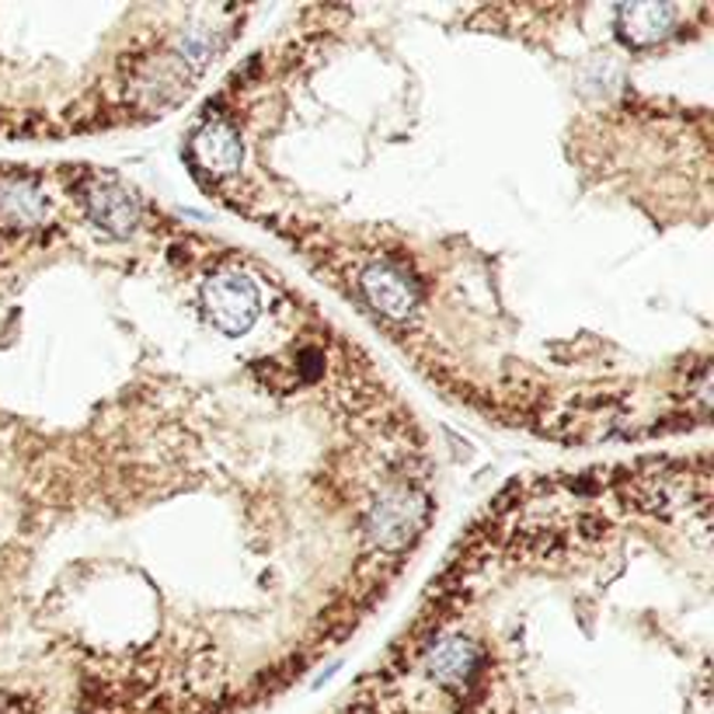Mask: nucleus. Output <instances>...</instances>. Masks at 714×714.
I'll return each instance as SVG.
<instances>
[{"label": "nucleus", "instance_id": "f257e3e1", "mask_svg": "<svg viewBox=\"0 0 714 714\" xmlns=\"http://www.w3.org/2000/svg\"><path fill=\"white\" fill-rule=\"evenodd\" d=\"M429 520V499L418 492V488L397 484L391 492H384L366 512V537L373 547L381 551H401L408 547L418 530Z\"/></svg>", "mask_w": 714, "mask_h": 714}, {"label": "nucleus", "instance_id": "423d86ee", "mask_svg": "<svg viewBox=\"0 0 714 714\" xmlns=\"http://www.w3.org/2000/svg\"><path fill=\"white\" fill-rule=\"evenodd\" d=\"M84 210L111 237H129L140 223V203L116 182H92L84 189Z\"/></svg>", "mask_w": 714, "mask_h": 714}, {"label": "nucleus", "instance_id": "9b49d317", "mask_svg": "<svg viewBox=\"0 0 714 714\" xmlns=\"http://www.w3.org/2000/svg\"><path fill=\"white\" fill-rule=\"evenodd\" d=\"M300 370H303V381H318V373L324 370V355L318 349H303L300 352Z\"/></svg>", "mask_w": 714, "mask_h": 714}, {"label": "nucleus", "instance_id": "1a4fd4ad", "mask_svg": "<svg viewBox=\"0 0 714 714\" xmlns=\"http://www.w3.org/2000/svg\"><path fill=\"white\" fill-rule=\"evenodd\" d=\"M189 92V71L174 56L153 63L150 71L137 81V98L143 105H171Z\"/></svg>", "mask_w": 714, "mask_h": 714}, {"label": "nucleus", "instance_id": "39448f33", "mask_svg": "<svg viewBox=\"0 0 714 714\" xmlns=\"http://www.w3.org/2000/svg\"><path fill=\"white\" fill-rule=\"evenodd\" d=\"M50 216L46 185L29 171L0 174V223L4 227H42Z\"/></svg>", "mask_w": 714, "mask_h": 714}, {"label": "nucleus", "instance_id": "6e6552de", "mask_svg": "<svg viewBox=\"0 0 714 714\" xmlns=\"http://www.w3.org/2000/svg\"><path fill=\"white\" fill-rule=\"evenodd\" d=\"M676 29L673 4H620L617 8V35L635 50L656 46Z\"/></svg>", "mask_w": 714, "mask_h": 714}, {"label": "nucleus", "instance_id": "9d476101", "mask_svg": "<svg viewBox=\"0 0 714 714\" xmlns=\"http://www.w3.org/2000/svg\"><path fill=\"white\" fill-rule=\"evenodd\" d=\"M220 50V35L210 25H192L178 35L174 42V60L185 66V71H203V66L216 56Z\"/></svg>", "mask_w": 714, "mask_h": 714}, {"label": "nucleus", "instance_id": "0eeeda50", "mask_svg": "<svg viewBox=\"0 0 714 714\" xmlns=\"http://www.w3.org/2000/svg\"><path fill=\"white\" fill-rule=\"evenodd\" d=\"M192 158L210 174H234L244 164V140L231 119H206L192 137Z\"/></svg>", "mask_w": 714, "mask_h": 714}, {"label": "nucleus", "instance_id": "20e7f679", "mask_svg": "<svg viewBox=\"0 0 714 714\" xmlns=\"http://www.w3.org/2000/svg\"><path fill=\"white\" fill-rule=\"evenodd\" d=\"M366 303L387 321H408L418 310V283L394 262H376L360 279Z\"/></svg>", "mask_w": 714, "mask_h": 714}, {"label": "nucleus", "instance_id": "f03ea898", "mask_svg": "<svg viewBox=\"0 0 714 714\" xmlns=\"http://www.w3.org/2000/svg\"><path fill=\"white\" fill-rule=\"evenodd\" d=\"M203 307L223 334H248L258 321L262 297L244 273H220L203 283Z\"/></svg>", "mask_w": 714, "mask_h": 714}, {"label": "nucleus", "instance_id": "7ed1b4c3", "mask_svg": "<svg viewBox=\"0 0 714 714\" xmlns=\"http://www.w3.org/2000/svg\"><path fill=\"white\" fill-rule=\"evenodd\" d=\"M481 673H484V652L475 638H463V635L443 638L426 656V676L443 690H450L460 701L475 694Z\"/></svg>", "mask_w": 714, "mask_h": 714}]
</instances>
